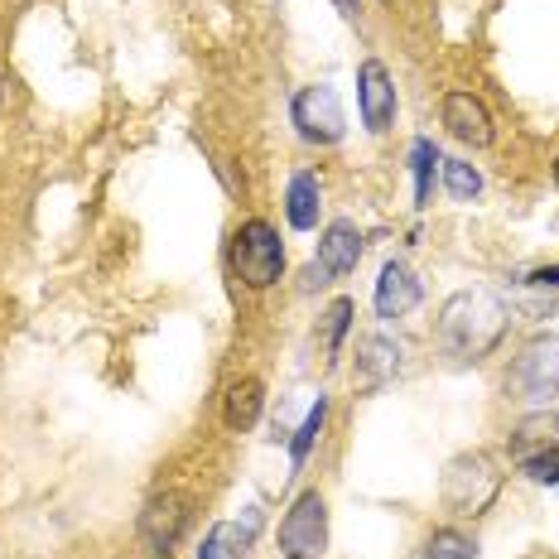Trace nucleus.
Here are the masks:
<instances>
[{
	"label": "nucleus",
	"instance_id": "nucleus-23",
	"mask_svg": "<svg viewBox=\"0 0 559 559\" xmlns=\"http://www.w3.org/2000/svg\"><path fill=\"white\" fill-rule=\"evenodd\" d=\"M337 10H343V15H357V0H333Z\"/></svg>",
	"mask_w": 559,
	"mask_h": 559
},
{
	"label": "nucleus",
	"instance_id": "nucleus-11",
	"mask_svg": "<svg viewBox=\"0 0 559 559\" xmlns=\"http://www.w3.org/2000/svg\"><path fill=\"white\" fill-rule=\"evenodd\" d=\"M357 261H362V231L353 223H329V231L319 241V275L337 280V275L357 271Z\"/></svg>",
	"mask_w": 559,
	"mask_h": 559
},
{
	"label": "nucleus",
	"instance_id": "nucleus-13",
	"mask_svg": "<svg viewBox=\"0 0 559 559\" xmlns=\"http://www.w3.org/2000/svg\"><path fill=\"white\" fill-rule=\"evenodd\" d=\"M255 531H261V511H247V521H217L198 559H251Z\"/></svg>",
	"mask_w": 559,
	"mask_h": 559
},
{
	"label": "nucleus",
	"instance_id": "nucleus-18",
	"mask_svg": "<svg viewBox=\"0 0 559 559\" xmlns=\"http://www.w3.org/2000/svg\"><path fill=\"white\" fill-rule=\"evenodd\" d=\"M473 540L463 531H435L425 545V559H473Z\"/></svg>",
	"mask_w": 559,
	"mask_h": 559
},
{
	"label": "nucleus",
	"instance_id": "nucleus-15",
	"mask_svg": "<svg viewBox=\"0 0 559 559\" xmlns=\"http://www.w3.org/2000/svg\"><path fill=\"white\" fill-rule=\"evenodd\" d=\"M285 213H289V227H299V231L319 227V179H313V174H295V179H289Z\"/></svg>",
	"mask_w": 559,
	"mask_h": 559
},
{
	"label": "nucleus",
	"instance_id": "nucleus-4",
	"mask_svg": "<svg viewBox=\"0 0 559 559\" xmlns=\"http://www.w3.org/2000/svg\"><path fill=\"white\" fill-rule=\"evenodd\" d=\"M497 487H502V473L492 468V459L487 453H463L444 473V502L463 516H477L497 497Z\"/></svg>",
	"mask_w": 559,
	"mask_h": 559
},
{
	"label": "nucleus",
	"instance_id": "nucleus-16",
	"mask_svg": "<svg viewBox=\"0 0 559 559\" xmlns=\"http://www.w3.org/2000/svg\"><path fill=\"white\" fill-rule=\"evenodd\" d=\"M347 329H353V299H333V305L323 309V323H319V353L323 357H337V347H343Z\"/></svg>",
	"mask_w": 559,
	"mask_h": 559
},
{
	"label": "nucleus",
	"instance_id": "nucleus-2",
	"mask_svg": "<svg viewBox=\"0 0 559 559\" xmlns=\"http://www.w3.org/2000/svg\"><path fill=\"white\" fill-rule=\"evenodd\" d=\"M231 265H237V275L251 289H271L285 275V241H280V231L271 223H261V217L241 223L237 237H231Z\"/></svg>",
	"mask_w": 559,
	"mask_h": 559
},
{
	"label": "nucleus",
	"instance_id": "nucleus-19",
	"mask_svg": "<svg viewBox=\"0 0 559 559\" xmlns=\"http://www.w3.org/2000/svg\"><path fill=\"white\" fill-rule=\"evenodd\" d=\"M521 473L531 477V483H559V444H545V449H535L521 459Z\"/></svg>",
	"mask_w": 559,
	"mask_h": 559
},
{
	"label": "nucleus",
	"instance_id": "nucleus-12",
	"mask_svg": "<svg viewBox=\"0 0 559 559\" xmlns=\"http://www.w3.org/2000/svg\"><path fill=\"white\" fill-rule=\"evenodd\" d=\"M419 305V280L405 261H391L381 265V280H377V313L381 319H405Z\"/></svg>",
	"mask_w": 559,
	"mask_h": 559
},
{
	"label": "nucleus",
	"instance_id": "nucleus-14",
	"mask_svg": "<svg viewBox=\"0 0 559 559\" xmlns=\"http://www.w3.org/2000/svg\"><path fill=\"white\" fill-rule=\"evenodd\" d=\"M261 405H265L261 381H255V377H241V381H231L227 395H223V419H227L231 429H251L255 415H261Z\"/></svg>",
	"mask_w": 559,
	"mask_h": 559
},
{
	"label": "nucleus",
	"instance_id": "nucleus-1",
	"mask_svg": "<svg viewBox=\"0 0 559 559\" xmlns=\"http://www.w3.org/2000/svg\"><path fill=\"white\" fill-rule=\"evenodd\" d=\"M507 333V305L492 295V289H463L453 295L444 313H439V343L449 347L463 362H477L487 357Z\"/></svg>",
	"mask_w": 559,
	"mask_h": 559
},
{
	"label": "nucleus",
	"instance_id": "nucleus-22",
	"mask_svg": "<svg viewBox=\"0 0 559 559\" xmlns=\"http://www.w3.org/2000/svg\"><path fill=\"white\" fill-rule=\"evenodd\" d=\"M531 285H540V289H559V265H540V271L531 275Z\"/></svg>",
	"mask_w": 559,
	"mask_h": 559
},
{
	"label": "nucleus",
	"instance_id": "nucleus-6",
	"mask_svg": "<svg viewBox=\"0 0 559 559\" xmlns=\"http://www.w3.org/2000/svg\"><path fill=\"white\" fill-rule=\"evenodd\" d=\"M189 521H193L189 497H183V492H159L155 502L145 507V516H140V540L150 545V555H155V559H169L174 550H179Z\"/></svg>",
	"mask_w": 559,
	"mask_h": 559
},
{
	"label": "nucleus",
	"instance_id": "nucleus-24",
	"mask_svg": "<svg viewBox=\"0 0 559 559\" xmlns=\"http://www.w3.org/2000/svg\"><path fill=\"white\" fill-rule=\"evenodd\" d=\"M555 179H559V165H555Z\"/></svg>",
	"mask_w": 559,
	"mask_h": 559
},
{
	"label": "nucleus",
	"instance_id": "nucleus-7",
	"mask_svg": "<svg viewBox=\"0 0 559 559\" xmlns=\"http://www.w3.org/2000/svg\"><path fill=\"white\" fill-rule=\"evenodd\" d=\"M295 126H299V135L309 140V145H333V140H343V126H347V116H343V97H337L333 87H305L295 97Z\"/></svg>",
	"mask_w": 559,
	"mask_h": 559
},
{
	"label": "nucleus",
	"instance_id": "nucleus-21",
	"mask_svg": "<svg viewBox=\"0 0 559 559\" xmlns=\"http://www.w3.org/2000/svg\"><path fill=\"white\" fill-rule=\"evenodd\" d=\"M444 183H449L453 198H477V193H483V179H477V169L463 165V159H449V165H444Z\"/></svg>",
	"mask_w": 559,
	"mask_h": 559
},
{
	"label": "nucleus",
	"instance_id": "nucleus-9",
	"mask_svg": "<svg viewBox=\"0 0 559 559\" xmlns=\"http://www.w3.org/2000/svg\"><path fill=\"white\" fill-rule=\"evenodd\" d=\"M444 126L463 145H492V116L473 92H449L444 97Z\"/></svg>",
	"mask_w": 559,
	"mask_h": 559
},
{
	"label": "nucleus",
	"instance_id": "nucleus-3",
	"mask_svg": "<svg viewBox=\"0 0 559 559\" xmlns=\"http://www.w3.org/2000/svg\"><path fill=\"white\" fill-rule=\"evenodd\" d=\"M329 545V502L319 492H299L295 507L280 521V555L285 559H319Z\"/></svg>",
	"mask_w": 559,
	"mask_h": 559
},
{
	"label": "nucleus",
	"instance_id": "nucleus-5",
	"mask_svg": "<svg viewBox=\"0 0 559 559\" xmlns=\"http://www.w3.org/2000/svg\"><path fill=\"white\" fill-rule=\"evenodd\" d=\"M511 386L526 401H555L559 395V333H540L521 347L516 367H511Z\"/></svg>",
	"mask_w": 559,
	"mask_h": 559
},
{
	"label": "nucleus",
	"instance_id": "nucleus-17",
	"mask_svg": "<svg viewBox=\"0 0 559 559\" xmlns=\"http://www.w3.org/2000/svg\"><path fill=\"white\" fill-rule=\"evenodd\" d=\"M415 203H429V189H435V165H439V150L435 140H415Z\"/></svg>",
	"mask_w": 559,
	"mask_h": 559
},
{
	"label": "nucleus",
	"instance_id": "nucleus-20",
	"mask_svg": "<svg viewBox=\"0 0 559 559\" xmlns=\"http://www.w3.org/2000/svg\"><path fill=\"white\" fill-rule=\"evenodd\" d=\"M323 415H329V401L319 395V405L309 411V419L299 425V435H295V444H289V453H295V463H305L309 459V449H313V439H319V429H323Z\"/></svg>",
	"mask_w": 559,
	"mask_h": 559
},
{
	"label": "nucleus",
	"instance_id": "nucleus-10",
	"mask_svg": "<svg viewBox=\"0 0 559 559\" xmlns=\"http://www.w3.org/2000/svg\"><path fill=\"white\" fill-rule=\"evenodd\" d=\"M401 371V343H391V337H362L357 343V391H377L386 386V381Z\"/></svg>",
	"mask_w": 559,
	"mask_h": 559
},
{
	"label": "nucleus",
	"instance_id": "nucleus-8",
	"mask_svg": "<svg viewBox=\"0 0 559 559\" xmlns=\"http://www.w3.org/2000/svg\"><path fill=\"white\" fill-rule=\"evenodd\" d=\"M357 97H362V121L367 131H391L395 121V87H391V73L371 58V63H362V73H357Z\"/></svg>",
	"mask_w": 559,
	"mask_h": 559
}]
</instances>
